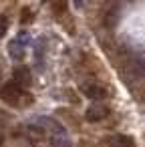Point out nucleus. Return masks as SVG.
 Segmentation results:
<instances>
[{
	"instance_id": "1",
	"label": "nucleus",
	"mask_w": 145,
	"mask_h": 147,
	"mask_svg": "<svg viewBox=\"0 0 145 147\" xmlns=\"http://www.w3.org/2000/svg\"><path fill=\"white\" fill-rule=\"evenodd\" d=\"M20 95H22V87H18L14 81L8 83V85H4L2 91H0V97H2L6 103H18Z\"/></svg>"
},
{
	"instance_id": "2",
	"label": "nucleus",
	"mask_w": 145,
	"mask_h": 147,
	"mask_svg": "<svg viewBox=\"0 0 145 147\" xmlns=\"http://www.w3.org/2000/svg\"><path fill=\"white\" fill-rule=\"evenodd\" d=\"M83 93L89 99H93V101H103L107 97V89L103 85H97V83H85L83 85Z\"/></svg>"
},
{
	"instance_id": "3",
	"label": "nucleus",
	"mask_w": 145,
	"mask_h": 147,
	"mask_svg": "<svg viewBox=\"0 0 145 147\" xmlns=\"http://www.w3.org/2000/svg\"><path fill=\"white\" fill-rule=\"evenodd\" d=\"M107 113H109V109H107L105 105H101V103H93V105L87 109L85 117H87V121L97 123V121H103V119L107 117Z\"/></svg>"
},
{
	"instance_id": "4",
	"label": "nucleus",
	"mask_w": 145,
	"mask_h": 147,
	"mask_svg": "<svg viewBox=\"0 0 145 147\" xmlns=\"http://www.w3.org/2000/svg\"><path fill=\"white\" fill-rule=\"evenodd\" d=\"M125 75H127L131 81L143 79V77H145V59H143V61H131V63L127 65V69H125Z\"/></svg>"
},
{
	"instance_id": "5",
	"label": "nucleus",
	"mask_w": 145,
	"mask_h": 147,
	"mask_svg": "<svg viewBox=\"0 0 145 147\" xmlns=\"http://www.w3.org/2000/svg\"><path fill=\"white\" fill-rule=\"evenodd\" d=\"M51 145L53 147H73L71 137L67 135L65 127H61V129H57V131L51 133Z\"/></svg>"
},
{
	"instance_id": "6",
	"label": "nucleus",
	"mask_w": 145,
	"mask_h": 147,
	"mask_svg": "<svg viewBox=\"0 0 145 147\" xmlns=\"http://www.w3.org/2000/svg\"><path fill=\"white\" fill-rule=\"evenodd\" d=\"M107 145L109 147H135L133 139L127 137V135H113V137L107 139Z\"/></svg>"
},
{
	"instance_id": "7",
	"label": "nucleus",
	"mask_w": 145,
	"mask_h": 147,
	"mask_svg": "<svg viewBox=\"0 0 145 147\" xmlns=\"http://www.w3.org/2000/svg\"><path fill=\"white\" fill-rule=\"evenodd\" d=\"M8 55H10V59H14V61H22V59H24V45H22L20 40L8 42Z\"/></svg>"
},
{
	"instance_id": "8",
	"label": "nucleus",
	"mask_w": 145,
	"mask_h": 147,
	"mask_svg": "<svg viewBox=\"0 0 145 147\" xmlns=\"http://www.w3.org/2000/svg\"><path fill=\"white\" fill-rule=\"evenodd\" d=\"M28 81H30V77H28V71H26V69H18V71L14 73V83H16L18 87L28 85Z\"/></svg>"
},
{
	"instance_id": "9",
	"label": "nucleus",
	"mask_w": 145,
	"mask_h": 147,
	"mask_svg": "<svg viewBox=\"0 0 145 147\" xmlns=\"http://www.w3.org/2000/svg\"><path fill=\"white\" fill-rule=\"evenodd\" d=\"M6 28H8V18L6 16H0V36L6 34Z\"/></svg>"
}]
</instances>
